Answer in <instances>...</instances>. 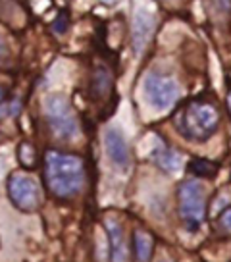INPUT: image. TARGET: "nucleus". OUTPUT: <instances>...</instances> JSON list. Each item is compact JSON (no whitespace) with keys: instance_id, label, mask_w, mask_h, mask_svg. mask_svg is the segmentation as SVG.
I'll use <instances>...</instances> for the list:
<instances>
[{"instance_id":"obj_1","label":"nucleus","mask_w":231,"mask_h":262,"mask_svg":"<svg viewBox=\"0 0 231 262\" xmlns=\"http://www.w3.org/2000/svg\"><path fill=\"white\" fill-rule=\"evenodd\" d=\"M44 181L58 198L75 196L85 185V162L77 154L48 151L44 156Z\"/></svg>"},{"instance_id":"obj_2","label":"nucleus","mask_w":231,"mask_h":262,"mask_svg":"<svg viewBox=\"0 0 231 262\" xmlns=\"http://www.w3.org/2000/svg\"><path fill=\"white\" fill-rule=\"evenodd\" d=\"M220 126V112L212 102L204 100H191L175 114V128L189 139L204 143L208 141Z\"/></svg>"},{"instance_id":"obj_3","label":"nucleus","mask_w":231,"mask_h":262,"mask_svg":"<svg viewBox=\"0 0 231 262\" xmlns=\"http://www.w3.org/2000/svg\"><path fill=\"white\" fill-rule=\"evenodd\" d=\"M44 114H46V122L52 133L60 141H71L77 137L79 126H77V118L71 110L67 97L58 95V93L48 95L44 98Z\"/></svg>"},{"instance_id":"obj_4","label":"nucleus","mask_w":231,"mask_h":262,"mask_svg":"<svg viewBox=\"0 0 231 262\" xmlns=\"http://www.w3.org/2000/svg\"><path fill=\"white\" fill-rule=\"evenodd\" d=\"M177 204L185 228L189 231H197L206 214V198L202 185L195 179L183 181L177 189Z\"/></svg>"},{"instance_id":"obj_5","label":"nucleus","mask_w":231,"mask_h":262,"mask_svg":"<svg viewBox=\"0 0 231 262\" xmlns=\"http://www.w3.org/2000/svg\"><path fill=\"white\" fill-rule=\"evenodd\" d=\"M143 93L154 110H168L177 102L181 89L177 79L162 73H150L143 81Z\"/></svg>"},{"instance_id":"obj_6","label":"nucleus","mask_w":231,"mask_h":262,"mask_svg":"<svg viewBox=\"0 0 231 262\" xmlns=\"http://www.w3.org/2000/svg\"><path fill=\"white\" fill-rule=\"evenodd\" d=\"M6 191L12 204L21 212H35L41 204V189L31 175L16 172L8 177Z\"/></svg>"},{"instance_id":"obj_7","label":"nucleus","mask_w":231,"mask_h":262,"mask_svg":"<svg viewBox=\"0 0 231 262\" xmlns=\"http://www.w3.org/2000/svg\"><path fill=\"white\" fill-rule=\"evenodd\" d=\"M156 27V18L150 10L147 8H139L133 16V23H131V44L135 54H141L147 46V43L150 41L152 33Z\"/></svg>"},{"instance_id":"obj_8","label":"nucleus","mask_w":231,"mask_h":262,"mask_svg":"<svg viewBox=\"0 0 231 262\" xmlns=\"http://www.w3.org/2000/svg\"><path fill=\"white\" fill-rule=\"evenodd\" d=\"M104 147H106V154L112 160L114 166L126 170L129 166V147L127 141L124 137V133L120 130H108L104 135Z\"/></svg>"},{"instance_id":"obj_9","label":"nucleus","mask_w":231,"mask_h":262,"mask_svg":"<svg viewBox=\"0 0 231 262\" xmlns=\"http://www.w3.org/2000/svg\"><path fill=\"white\" fill-rule=\"evenodd\" d=\"M106 231L110 237V257L112 262H127V243L124 229L116 220H106Z\"/></svg>"},{"instance_id":"obj_10","label":"nucleus","mask_w":231,"mask_h":262,"mask_svg":"<svg viewBox=\"0 0 231 262\" xmlns=\"http://www.w3.org/2000/svg\"><path fill=\"white\" fill-rule=\"evenodd\" d=\"M133 251L137 262H148L154 251V239L148 231L135 229L133 231Z\"/></svg>"},{"instance_id":"obj_11","label":"nucleus","mask_w":231,"mask_h":262,"mask_svg":"<svg viewBox=\"0 0 231 262\" xmlns=\"http://www.w3.org/2000/svg\"><path fill=\"white\" fill-rule=\"evenodd\" d=\"M154 162L158 164L164 172L175 174V172H179L181 166H183V154L177 153V151H171V149H160V151H156V154H154Z\"/></svg>"},{"instance_id":"obj_12","label":"nucleus","mask_w":231,"mask_h":262,"mask_svg":"<svg viewBox=\"0 0 231 262\" xmlns=\"http://www.w3.org/2000/svg\"><path fill=\"white\" fill-rule=\"evenodd\" d=\"M189 172L195 177H214L218 174V166L210 160H204V158H195L189 162Z\"/></svg>"},{"instance_id":"obj_13","label":"nucleus","mask_w":231,"mask_h":262,"mask_svg":"<svg viewBox=\"0 0 231 262\" xmlns=\"http://www.w3.org/2000/svg\"><path fill=\"white\" fill-rule=\"evenodd\" d=\"M110 89H112V77H110V73L104 67H99L95 71V77H93V91H95V95L97 97H104Z\"/></svg>"},{"instance_id":"obj_14","label":"nucleus","mask_w":231,"mask_h":262,"mask_svg":"<svg viewBox=\"0 0 231 262\" xmlns=\"http://www.w3.org/2000/svg\"><path fill=\"white\" fill-rule=\"evenodd\" d=\"M18 154H20V162L25 168H33L35 166V149L31 143H21Z\"/></svg>"},{"instance_id":"obj_15","label":"nucleus","mask_w":231,"mask_h":262,"mask_svg":"<svg viewBox=\"0 0 231 262\" xmlns=\"http://www.w3.org/2000/svg\"><path fill=\"white\" fill-rule=\"evenodd\" d=\"M20 112V102L18 100H12V102H2L0 104V118L4 116H14Z\"/></svg>"},{"instance_id":"obj_16","label":"nucleus","mask_w":231,"mask_h":262,"mask_svg":"<svg viewBox=\"0 0 231 262\" xmlns=\"http://www.w3.org/2000/svg\"><path fill=\"white\" fill-rule=\"evenodd\" d=\"M220 224L226 231H231V206H228L222 214H220Z\"/></svg>"},{"instance_id":"obj_17","label":"nucleus","mask_w":231,"mask_h":262,"mask_svg":"<svg viewBox=\"0 0 231 262\" xmlns=\"http://www.w3.org/2000/svg\"><path fill=\"white\" fill-rule=\"evenodd\" d=\"M66 27H67V23H66V16L62 14L54 23H52V29H56V33H64L66 31Z\"/></svg>"},{"instance_id":"obj_18","label":"nucleus","mask_w":231,"mask_h":262,"mask_svg":"<svg viewBox=\"0 0 231 262\" xmlns=\"http://www.w3.org/2000/svg\"><path fill=\"white\" fill-rule=\"evenodd\" d=\"M8 52V48H6V43H4V39L0 37V56H4Z\"/></svg>"},{"instance_id":"obj_19","label":"nucleus","mask_w":231,"mask_h":262,"mask_svg":"<svg viewBox=\"0 0 231 262\" xmlns=\"http://www.w3.org/2000/svg\"><path fill=\"white\" fill-rule=\"evenodd\" d=\"M4 172H6V166H4V160L0 158V179L4 177Z\"/></svg>"},{"instance_id":"obj_20","label":"nucleus","mask_w":231,"mask_h":262,"mask_svg":"<svg viewBox=\"0 0 231 262\" xmlns=\"http://www.w3.org/2000/svg\"><path fill=\"white\" fill-rule=\"evenodd\" d=\"M4 97H6V95H4V89H2V87H0V104H2V102H4Z\"/></svg>"},{"instance_id":"obj_21","label":"nucleus","mask_w":231,"mask_h":262,"mask_svg":"<svg viewBox=\"0 0 231 262\" xmlns=\"http://www.w3.org/2000/svg\"><path fill=\"white\" fill-rule=\"evenodd\" d=\"M100 2H104V4H116L118 0H100Z\"/></svg>"},{"instance_id":"obj_22","label":"nucleus","mask_w":231,"mask_h":262,"mask_svg":"<svg viewBox=\"0 0 231 262\" xmlns=\"http://www.w3.org/2000/svg\"><path fill=\"white\" fill-rule=\"evenodd\" d=\"M228 102H230V108H231V95H230V98H228Z\"/></svg>"},{"instance_id":"obj_23","label":"nucleus","mask_w":231,"mask_h":262,"mask_svg":"<svg viewBox=\"0 0 231 262\" xmlns=\"http://www.w3.org/2000/svg\"><path fill=\"white\" fill-rule=\"evenodd\" d=\"M160 262H171V261H160Z\"/></svg>"}]
</instances>
